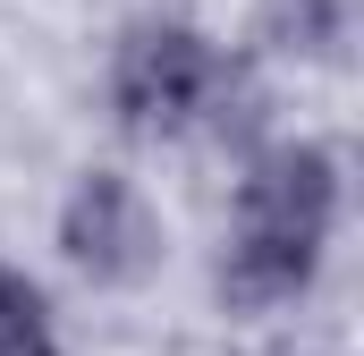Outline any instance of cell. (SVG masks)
Segmentation results:
<instances>
[{
  "instance_id": "1",
  "label": "cell",
  "mask_w": 364,
  "mask_h": 356,
  "mask_svg": "<svg viewBox=\"0 0 364 356\" xmlns=\"http://www.w3.org/2000/svg\"><path fill=\"white\" fill-rule=\"evenodd\" d=\"M110 119L127 136H186L203 127L220 102H229V60L203 26L186 17H136L119 43H110Z\"/></svg>"
},
{
  "instance_id": "3",
  "label": "cell",
  "mask_w": 364,
  "mask_h": 356,
  "mask_svg": "<svg viewBox=\"0 0 364 356\" xmlns=\"http://www.w3.org/2000/svg\"><path fill=\"white\" fill-rule=\"evenodd\" d=\"M229 229H263V238H305V246H331L339 229V153L314 145V136H288L263 145L246 178H237V212Z\"/></svg>"
},
{
  "instance_id": "5",
  "label": "cell",
  "mask_w": 364,
  "mask_h": 356,
  "mask_svg": "<svg viewBox=\"0 0 364 356\" xmlns=\"http://www.w3.org/2000/svg\"><path fill=\"white\" fill-rule=\"evenodd\" d=\"M34 348H60L51 340V297L17 263H0V356H34Z\"/></svg>"
},
{
  "instance_id": "4",
  "label": "cell",
  "mask_w": 364,
  "mask_h": 356,
  "mask_svg": "<svg viewBox=\"0 0 364 356\" xmlns=\"http://www.w3.org/2000/svg\"><path fill=\"white\" fill-rule=\"evenodd\" d=\"M322 255H331V246L263 238V229H229L212 288H220V305H229V314H279V305H296V297L322 280Z\"/></svg>"
},
{
  "instance_id": "2",
  "label": "cell",
  "mask_w": 364,
  "mask_h": 356,
  "mask_svg": "<svg viewBox=\"0 0 364 356\" xmlns=\"http://www.w3.org/2000/svg\"><path fill=\"white\" fill-rule=\"evenodd\" d=\"M60 263L93 288H144L161 271V212L127 170H85L60 195Z\"/></svg>"
},
{
  "instance_id": "6",
  "label": "cell",
  "mask_w": 364,
  "mask_h": 356,
  "mask_svg": "<svg viewBox=\"0 0 364 356\" xmlns=\"http://www.w3.org/2000/svg\"><path fill=\"white\" fill-rule=\"evenodd\" d=\"M263 26H272V43L288 51H339V34H348V0H263Z\"/></svg>"
}]
</instances>
